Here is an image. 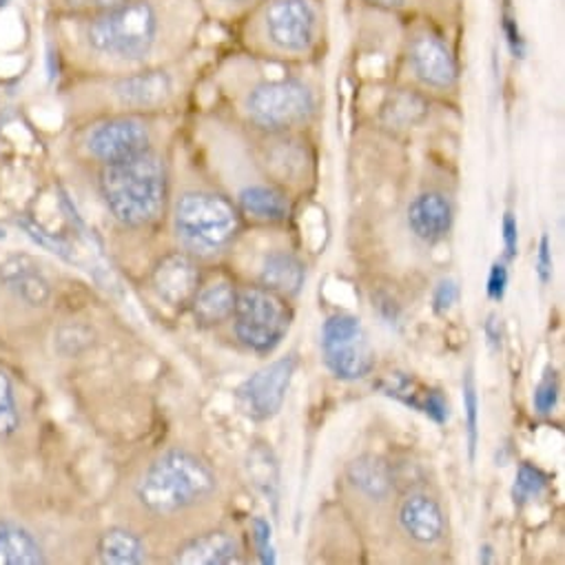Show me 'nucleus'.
I'll return each mask as SVG.
<instances>
[{"label":"nucleus","instance_id":"nucleus-8","mask_svg":"<svg viewBox=\"0 0 565 565\" xmlns=\"http://www.w3.org/2000/svg\"><path fill=\"white\" fill-rule=\"evenodd\" d=\"M184 70L180 58L167 65L107 74L105 96L116 111L111 114H158L173 105L182 94Z\"/></svg>","mask_w":565,"mask_h":565},{"label":"nucleus","instance_id":"nucleus-11","mask_svg":"<svg viewBox=\"0 0 565 565\" xmlns=\"http://www.w3.org/2000/svg\"><path fill=\"white\" fill-rule=\"evenodd\" d=\"M322 355L327 369L342 382H358L373 373L375 349L355 316H331L322 327Z\"/></svg>","mask_w":565,"mask_h":565},{"label":"nucleus","instance_id":"nucleus-38","mask_svg":"<svg viewBox=\"0 0 565 565\" xmlns=\"http://www.w3.org/2000/svg\"><path fill=\"white\" fill-rule=\"evenodd\" d=\"M508 289V268L503 262H494L488 275V298L501 302Z\"/></svg>","mask_w":565,"mask_h":565},{"label":"nucleus","instance_id":"nucleus-4","mask_svg":"<svg viewBox=\"0 0 565 565\" xmlns=\"http://www.w3.org/2000/svg\"><path fill=\"white\" fill-rule=\"evenodd\" d=\"M100 195L109 213L129 228L158 220L169 191V171L158 149L100 167Z\"/></svg>","mask_w":565,"mask_h":565},{"label":"nucleus","instance_id":"nucleus-13","mask_svg":"<svg viewBox=\"0 0 565 565\" xmlns=\"http://www.w3.org/2000/svg\"><path fill=\"white\" fill-rule=\"evenodd\" d=\"M200 273L193 259L184 253H171L162 257L153 268V289L173 309H182L193 302L200 291Z\"/></svg>","mask_w":565,"mask_h":565},{"label":"nucleus","instance_id":"nucleus-30","mask_svg":"<svg viewBox=\"0 0 565 565\" xmlns=\"http://www.w3.org/2000/svg\"><path fill=\"white\" fill-rule=\"evenodd\" d=\"M248 475L253 479V483L266 494H273V488H277V463L270 455V450L266 448H253V452L248 455Z\"/></svg>","mask_w":565,"mask_h":565},{"label":"nucleus","instance_id":"nucleus-32","mask_svg":"<svg viewBox=\"0 0 565 565\" xmlns=\"http://www.w3.org/2000/svg\"><path fill=\"white\" fill-rule=\"evenodd\" d=\"M463 411H466V433H468V452L475 459L477 437H479V399L472 371L468 369L463 375Z\"/></svg>","mask_w":565,"mask_h":565},{"label":"nucleus","instance_id":"nucleus-28","mask_svg":"<svg viewBox=\"0 0 565 565\" xmlns=\"http://www.w3.org/2000/svg\"><path fill=\"white\" fill-rule=\"evenodd\" d=\"M499 30H501V39L505 43L508 54L514 61H525V56H527V39H525V34L521 30L519 14H516V10L512 6V0H503V3H501Z\"/></svg>","mask_w":565,"mask_h":565},{"label":"nucleus","instance_id":"nucleus-37","mask_svg":"<svg viewBox=\"0 0 565 565\" xmlns=\"http://www.w3.org/2000/svg\"><path fill=\"white\" fill-rule=\"evenodd\" d=\"M457 300H459V285H457V281L452 277L441 279L437 289H435V294H433L435 313H439V316L448 313L457 305Z\"/></svg>","mask_w":565,"mask_h":565},{"label":"nucleus","instance_id":"nucleus-36","mask_svg":"<svg viewBox=\"0 0 565 565\" xmlns=\"http://www.w3.org/2000/svg\"><path fill=\"white\" fill-rule=\"evenodd\" d=\"M253 541H255V547H257V554H259V561L264 565H273L277 561L275 556V545H273V530H270V523L262 516H255L253 523Z\"/></svg>","mask_w":565,"mask_h":565},{"label":"nucleus","instance_id":"nucleus-6","mask_svg":"<svg viewBox=\"0 0 565 565\" xmlns=\"http://www.w3.org/2000/svg\"><path fill=\"white\" fill-rule=\"evenodd\" d=\"M215 488L217 479L209 463L189 450L173 448L145 470L136 497L149 512L167 516L204 501Z\"/></svg>","mask_w":565,"mask_h":565},{"label":"nucleus","instance_id":"nucleus-9","mask_svg":"<svg viewBox=\"0 0 565 565\" xmlns=\"http://www.w3.org/2000/svg\"><path fill=\"white\" fill-rule=\"evenodd\" d=\"M231 318L237 340L259 355L273 353L291 327L287 302L264 287L239 291Z\"/></svg>","mask_w":565,"mask_h":565},{"label":"nucleus","instance_id":"nucleus-24","mask_svg":"<svg viewBox=\"0 0 565 565\" xmlns=\"http://www.w3.org/2000/svg\"><path fill=\"white\" fill-rule=\"evenodd\" d=\"M96 554L105 565H140L147 561V545L127 527H109L98 539Z\"/></svg>","mask_w":565,"mask_h":565},{"label":"nucleus","instance_id":"nucleus-29","mask_svg":"<svg viewBox=\"0 0 565 565\" xmlns=\"http://www.w3.org/2000/svg\"><path fill=\"white\" fill-rule=\"evenodd\" d=\"M417 14L457 30L466 17L463 0H417Z\"/></svg>","mask_w":565,"mask_h":565},{"label":"nucleus","instance_id":"nucleus-15","mask_svg":"<svg viewBox=\"0 0 565 565\" xmlns=\"http://www.w3.org/2000/svg\"><path fill=\"white\" fill-rule=\"evenodd\" d=\"M402 530L422 545H433L444 539L446 516L437 499L426 492L408 494L399 505Z\"/></svg>","mask_w":565,"mask_h":565},{"label":"nucleus","instance_id":"nucleus-22","mask_svg":"<svg viewBox=\"0 0 565 565\" xmlns=\"http://www.w3.org/2000/svg\"><path fill=\"white\" fill-rule=\"evenodd\" d=\"M41 541L14 521H0V565H41L45 563Z\"/></svg>","mask_w":565,"mask_h":565},{"label":"nucleus","instance_id":"nucleus-5","mask_svg":"<svg viewBox=\"0 0 565 565\" xmlns=\"http://www.w3.org/2000/svg\"><path fill=\"white\" fill-rule=\"evenodd\" d=\"M399 63L406 87L426 96H448L461 81V63L455 30L422 14L404 19L399 36Z\"/></svg>","mask_w":565,"mask_h":565},{"label":"nucleus","instance_id":"nucleus-34","mask_svg":"<svg viewBox=\"0 0 565 565\" xmlns=\"http://www.w3.org/2000/svg\"><path fill=\"white\" fill-rule=\"evenodd\" d=\"M556 402H558V380H556V373L547 369L534 388L532 404L539 415H550L556 408Z\"/></svg>","mask_w":565,"mask_h":565},{"label":"nucleus","instance_id":"nucleus-17","mask_svg":"<svg viewBox=\"0 0 565 565\" xmlns=\"http://www.w3.org/2000/svg\"><path fill=\"white\" fill-rule=\"evenodd\" d=\"M0 285L30 307H45L52 298L50 279L30 257H12L0 264Z\"/></svg>","mask_w":565,"mask_h":565},{"label":"nucleus","instance_id":"nucleus-33","mask_svg":"<svg viewBox=\"0 0 565 565\" xmlns=\"http://www.w3.org/2000/svg\"><path fill=\"white\" fill-rule=\"evenodd\" d=\"M127 0H50L52 14L67 17V14H92L100 10H109L122 6Z\"/></svg>","mask_w":565,"mask_h":565},{"label":"nucleus","instance_id":"nucleus-10","mask_svg":"<svg viewBox=\"0 0 565 565\" xmlns=\"http://www.w3.org/2000/svg\"><path fill=\"white\" fill-rule=\"evenodd\" d=\"M81 145L100 167L122 162L156 149V125L151 114H107L85 127Z\"/></svg>","mask_w":565,"mask_h":565},{"label":"nucleus","instance_id":"nucleus-26","mask_svg":"<svg viewBox=\"0 0 565 565\" xmlns=\"http://www.w3.org/2000/svg\"><path fill=\"white\" fill-rule=\"evenodd\" d=\"M262 0H198L206 21L231 30L242 17H246Z\"/></svg>","mask_w":565,"mask_h":565},{"label":"nucleus","instance_id":"nucleus-20","mask_svg":"<svg viewBox=\"0 0 565 565\" xmlns=\"http://www.w3.org/2000/svg\"><path fill=\"white\" fill-rule=\"evenodd\" d=\"M305 264L289 250H270L262 262V287L277 296H298L305 287Z\"/></svg>","mask_w":565,"mask_h":565},{"label":"nucleus","instance_id":"nucleus-31","mask_svg":"<svg viewBox=\"0 0 565 565\" xmlns=\"http://www.w3.org/2000/svg\"><path fill=\"white\" fill-rule=\"evenodd\" d=\"M545 486H547V477L539 468H534L530 463H521L516 470V477H514V488H512L514 503L523 505V503L541 497Z\"/></svg>","mask_w":565,"mask_h":565},{"label":"nucleus","instance_id":"nucleus-27","mask_svg":"<svg viewBox=\"0 0 565 565\" xmlns=\"http://www.w3.org/2000/svg\"><path fill=\"white\" fill-rule=\"evenodd\" d=\"M21 428V408L12 377L0 371V441H8Z\"/></svg>","mask_w":565,"mask_h":565},{"label":"nucleus","instance_id":"nucleus-39","mask_svg":"<svg viewBox=\"0 0 565 565\" xmlns=\"http://www.w3.org/2000/svg\"><path fill=\"white\" fill-rule=\"evenodd\" d=\"M536 275L541 279V285H547L552 279V246H550V237L543 235L539 242V250H536Z\"/></svg>","mask_w":565,"mask_h":565},{"label":"nucleus","instance_id":"nucleus-41","mask_svg":"<svg viewBox=\"0 0 565 565\" xmlns=\"http://www.w3.org/2000/svg\"><path fill=\"white\" fill-rule=\"evenodd\" d=\"M483 333L488 338V344L492 347V351H499L501 349V324L497 320V316H490L486 327H483Z\"/></svg>","mask_w":565,"mask_h":565},{"label":"nucleus","instance_id":"nucleus-40","mask_svg":"<svg viewBox=\"0 0 565 565\" xmlns=\"http://www.w3.org/2000/svg\"><path fill=\"white\" fill-rule=\"evenodd\" d=\"M501 231H503L505 257L512 259V257H516V253H519V226H516V220H514L512 213H505V215H503Z\"/></svg>","mask_w":565,"mask_h":565},{"label":"nucleus","instance_id":"nucleus-7","mask_svg":"<svg viewBox=\"0 0 565 565\" xmlns=\"http://www.w3.org/2000/svg\"><path fill=\"white\" fill-rule=\"evenodd\" d=\"M173 231L178 242L195 255L222 253L239 233L237 209L211 191H186L175 204Z\"/></svg>","mask_w":565,"mask_h":565},{"label":"nucleus","instance_id":"nucleus-21","mask_svg":"<svg viewBox=\"0 0 565 565\" xmlns=\"http://www.w3.org/2000/svg\"><path fill=\"white\" fill-rule=\"evenodd\" d=\"M347 479L371 501H384L393 492V470L384 459L375 455H362L353 459L347 468Z\"/></svg>","mask_w":565,"mask_h":565},{"label":"nucleus","instance_id":"nucleus-18","mask_svg":"<svg viewBox=\"0 0 565 565\" xmlns=\"http://www.w3.org/2000/svg\"><path fill=\"white\" fill-rule=\"evenodd\" d=\"M380 388L384 391V395L395 397L397 402L411 406L413 411L430 417L435 424H446L450 411H448V402L444 399V395L435 388H428L424 384H419L417 380L395 373L391 377H386Z\"/></svg>","mask_w":565,"mask_h":565},{"label":"nucleus","instance_id":"nucleus-1","mask_svg":"<svg viewBox=\"0 0 565 565\" xmlns=\"http://www.w3.org/2000/svg\"><path fill=\"white\" fill-rule=\"evenodd\" d=\"M52 21L61 52L109 74L184 58L211 25L198 0H127L92 14H52Z\"/></svg>","mask_w":565,"mask_h":565},{"label":"nucleus","instance_id":"nucleus-12","mask_svg":"<svg viewBox=\"0 0 565 565\" xmlns=\"http://www.w3.org/2000/svg\"><path fill=\"white\" fill-rule=\"evenodd\" d=\"M298 371V358L287 355L270 362L268 366L253 373L237 388V402L242 413L253 422L273 419L285 406L287 393Z\"/></svg>","mask_w":565,"mask_h":565},{"label":"nucleus","instance_id":"nucleus-2","mask_svg":"<svg viewBox=\"0 0 565 565\" xmlns=\"http://www.w3.org/2000/svg\"><path fill=\"white\" fill-rule=\"evenodd\" d=\"M231 34L246 54L268 63H313L331 36L329 0H262Z\"/></svg>","mask_w":565,"mask_h":565},{"label":"nucleus","instance_id":"nucleus-3","mask_svg":"<svg viewBox=\"0 0 565 565\" xmlns=\"http://www.w3.org/2000/svg\"><path fill=\"white\" fill-rule=\"evenodd\" d=\"M277 76L255 72L237 94L244 122L259 134L305 131L316 122L322 109V94L302 72L289 70Z\"/></svg>","mask_w":565,"mask_h":565},{"label":"nucleus","instance_id":"nucleus-23","mask_svg":"<svg viewBox=\"0 0 565 565\" xmlns=\"http://www.w3.org/2000/svg\"><path fill=\"white\" fill-rule=\"evenodd\" d=\"M239 206L246 215L259 222H285L291 213V204L285 191L270 184H250L239 191Z\"/></svg>","mask_w":565,"mask_h":565},{"label":"nucleus","instance_id":"nucleus-25","mask_svg":"<svg viewBox=\"0 0 565 565\" xmlns=\"http://www.w3.org/2000/svg\"><path fill=\"white\" fill-rule=\"evenodd\" d=\"M235 298H237V294L228 285V281H213V285L198 291L191 302L195 320L204 327L222 324L224 320H228L233 316Z\"/></svg>","mask_w":565,"mask_h":565},{"label":"nucleus","instance_id":"nucleus-16","mask_svg":"<svg viewBox=\"0 0 565 565\" xmlns=\"http://www.w3.org/2000/svg\"><path fill=\"white\" fill-rule=\"evenodd\" d=\"M408 226L422 242H439L452 226V204L439 191L417 195L408 206Z\"/></svg>","mask_w":565,"mask_h":565},{"label":"nucleus","instance_id":"nucleus-43","mask_svg":"<svg viewBox=\"0 0 565 565\" xmlns=\"http://www.w3.org/2000/svg\"><path fill=\"white\" fill-rule=\"evenodd\" d=\"M6 237V231H0V239H3Z\"/></svg>","mask_w":565,"mask_h":565},{"label":"nucleus","instance_id":"nucleus-14","mask_svg":"<svg viewBox=\"0 0 565 565\" xmlns=\"http://www.w3.org/2000/svg\"><path fill=\"white\" fill-rule=\"evenodd\" d=\"M433 116V98L399 85L384 94L377 107V122L388 131H411L424 127Z\"/></svg>","mask_w":565,"mask_h":565},{"label":"nucleus","instance_id":"nucleus-42","mask_svg":"<svg viewBox=\"0 0 565 565\" xmlns=\"http://www.w3.org/2000/svg\"><path fill=\"white\" fill-rule=\"evenodd\" d=\"M479 563H492V545H481V550H479Z\"/></svg>","mask_w":565,"mask_h":565},{"label":"nucleus","instance_id":"nucleus-35","mask_svg":"<svg viewBox=\"0 0 565 565\" xmlns=\"http://www.w3.org/2000/svg\"><path fill=\"white\" fill-rule=\"evenodd\" d=\"M351 6L369 8L375 12H384L397 19H408L417 14V0H347Z\"/></svg>","mask_w":565,"mask_h":565},{"label":"nucleus","instance_id":"nucleus-19","mask_svg":"<svg viewBox=\"0 0 565 565\" xmlns=\"http://www.w3.org/2000/svg\"><path fill=\"white\" fill-rule=\"evenodd\" d=\"M173 561L180 565H231L239 561V545L231 534L213 530L186 541Z\"/></svg>","mask_w":565,"mask_h":565}]
</instances>
